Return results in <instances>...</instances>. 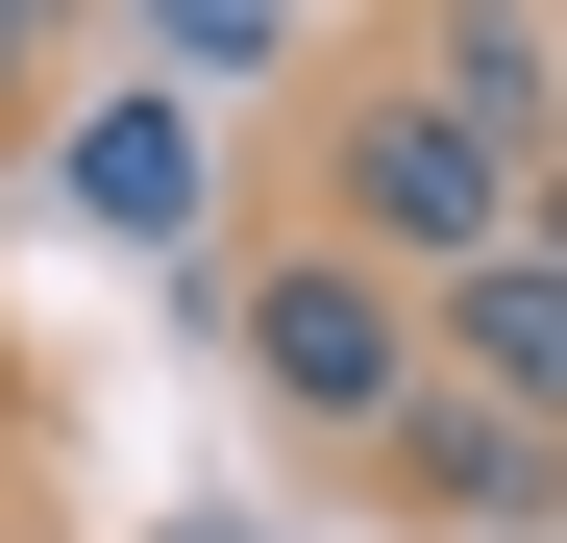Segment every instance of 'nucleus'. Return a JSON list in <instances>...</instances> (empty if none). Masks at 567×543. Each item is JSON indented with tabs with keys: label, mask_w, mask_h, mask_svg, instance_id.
Returning a JSON list of instances; mask_svg holds the SVG:
<instances>
[{
	"label": "nucleus",
	"mask_w": 567,
	"mask_h": 543,
	"mask_svg": "<svg viewBox=\"0 0 567 543\" xmlns=\"http://www.w3.org/2000/svg\"><path fill=\"white\" fill-rule=\"evenodd\" d=\"M223 346H247V396L297 420V444L370 470V444L420 420V371H444V297H420V272H370L346 223H271V247L223 272Z\"/></svg>",
	"instance_id": "nucleus-1"
},
{
	"label": "nucleus",
	"mask_w": 567,
	"mask_h": 543,
	"mask_svg": "<svg viewBox=\"0 0 567 543\" xmlns=\"http://www.w3.org/2000/svg\"><path fill=\"white\" fill-rule=\"evenodd\" d=\"M518 198H543V173H518V148H494V124H468L444 74L395 50V74L321 124V198H297V223H346L370 272H420V297H444V272H494V247H518Z\"/></svg>",
	"instance_id": "nucleus-2"
},
{
	"label": "nucleus",
	"mask_w": 567,
	"mask_h": 543,
	"mask_svg": "<svg viewBox=\"0 0 567 543\" xmlns=\"http://www.w3.org/2000/svg\"><path fill=\"white\" fill-rule=\"evenodd\" d=\"M370 494H395V519H468V543H543V519H567V444H543L518 396H468V371H420V420L370 444Z\"/></svg>",
	"instance_id": "nucleus-3"
},
{
	"label": "nucleus",
	"mask_w": 567,
	"mask_h": 543,
	"mask_svg": "<svg viewBox=\"0 0 567 543\" xmlns=\"http://www.w3.org/2000/svg\"><path fill=\"white\" fill-rule=\"evenodd\" d=\"M74 223H124V247H173V223H198V100H173V74L74 100Z\"/></svg>",
	"instance_id": "nucleus-4"
},
{
	"label": "nucleus",
	"mask_w": 567,
	"mask_h": 543,
	"mask_svg": "<svg viewBox=\"0 0 567 543\" xmlns=\"http://www.w3.org/2000/svg\"><path fill=\"white\" fill-rule=\"evenodd\" d=\"M444 371H468V396H518V420L567 444V272H543V247L444 272Z\"/></svg>",
	"instance_id": "nucleus-5"
},
{
	"label": "nucleus",
	"mask_w": 567,
	"mask_h": 543,
	"mask_svg": "<svg viewBox=\"0 0 567 543\" xmlns=\"http://www.w3.org/2000/svg\"><path fill=\"white\" fill-rule=\"evenodd\" d=\"M420 74H444V100H468V124H494L518 173L567 148V50H543V0H444V25H420Z\"/></svg>",
	"instance_id": "nucleus-6"
},
{
	"label": "nucleus",
	"mask_w": 567,
	"mask_h": 543,
	"mask_svg": "<svg viewBox=\"0 0 567 543\" xmlns=\"http://www.w3.org/2000/svg\"><path fill=\"white\" fill-rule=\"evenodd\" d=\"M148 25H173V74H223V50H247V0H148Z\"/></svg>",
	"instance_id": "nucleus-7"
},
{
	"label": "nucleus",
	"mask_w": 567,
	"mask_h": 543,
	"mask_svg": "<svg viewBox=\"0 0 567 543\" xmlns=\"http://www.w3.org/2000/svg\"><path fill=\"white\" fill-rule=\"evenodd\" d=\"M25 100H50V25H25V0H0V124H25Z\"/></svg>",
	"instance_id": "nucleus-8"
},
{
	"label": "nucleus",
	"mask_w": 567,
	"mask_h": 543,
	"mask_svg": "<svg viewBox=\"0 0 567 543\" xmlns=\"http://www.w3.org/2000/svg\"><path fill=\"white\" fill-rule=\"evenodd\" d=\"M518 247H543V272H567V148H543V198H518Z\"/></svg>",
	"instance_id": "nucleus-9"
},
{
	"label": "nucleus",
	"mask_w": 567,
	"mask_h": 543,
	"mask_svg": "<svg viewBox=\"0 0 567 543\" xmlns=\"http://www.w3.org/2000/svg\"><path fill=\"white\" fill-rule=\"evenodd\" d=\"M25 25H50V0H25Z\"/></svg>",
	"instance_id": "nucleus-10"
}]
</instances>
